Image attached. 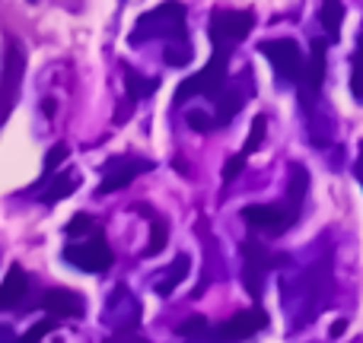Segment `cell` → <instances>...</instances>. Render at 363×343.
<instances>
[{
  "mask_svg": "<svg viewBox=\"0 0 363 343\" xmlns=\"http://www.w3.org/2000/svg\"><path fill=\"white\" fill-rule=\"evenodd\" d=\"M226 64H230V51H226V45H213V57L207 61V67L201 70V74H194L191 80H185L182 86L176 89V102H188L191 95H207V99H213V95L223 89L226 83Z\"/></svg>",
  "mask_w": 363,
  "mask_h": 343,
  "instance_id": "cell-1",
  "label": "cell"
},
{
  "mask_svg": "<svg viewBox=\"0 0 363 343\" xmlns=\"http://www.w3.org/2000/svg\"><path fill=\"white\" fill-rule=\"evenodd\" d=\"M239 251H242V257H245V286H249V293L255 296H262V277L268 274L271 267H277V264H284L287 257L284 255H268V248H262L258 242H242L239 245Z\"/></svg>",
  "mask_w": 363,
  "mask_h": 343,
  "instance_id": "cell-6",
  "label": "cell"
},
{
  "mask_svg": "<svg viewBox=\"0 0 363 343\" xmlns=\"http://www.w3.org/2000/svg\"><path fill=\"white\" fill-rule=\"evenodd\" d=\"M188 267H191V261H188V255H179L176 261H172V267H169V277H166V280H160L157 286H153V289H157V296H169L172 289H176L179 283L188 277Z\"/></svg>",
  "mask_w": 363,
  "mask_h": 343,
  "instance_id": "cell-15",
  "label": "cell"
},
{
  "mask_svg": "<svg viewBox=\"0 0 363 343\" xmlns=\"http://www.w3.org/2000/svg\"><path fill=\"white\" fill-rule=\"evenodd\" d=\"M245 163H249V159H245V156H233L230 163L223 165V181H233V178H239V172L245 169Z\"/></svg>",
  "mask_w": 363,
  "mask_h": 343,
  "instance_id": "cell-28",
  "label": "cell"
},
{
  "mask_svg": "<svg viewBox=\"0 0 363 343\" xmlns=\"http://www.w3.org/2000/svg\"><path fill=\"white\" fill-rule=\"evenodd\" d=\"M213 102H217V118H213V127H223L233 121V115L242 108L245 95L239 93V89H220L217 95H213Z\"/></svg>",
  "mask_w": 363,
  "mask_h": 343,
  "instance_id": "cell-13",
  "label": "cell"
},
{
  "mask_svg": "<svg viewBox=\"0 0 363 343\" xmlns=\"http://www.w3.org/2000/svg\"><path fill=\"white\" fill-rule=\"evenodd\" d=\"M26 293H29V277H26V270L19 264H13L6 280L0 283V312L19 306V299H26Z\"/></svg>",
  "mask_w": 363,
  "mask_h": 343,
  "instance_id": "cell-12",
  "label": "cell"
},
{
  "mask_svg": "<svg viewBox=\"0 0 363 343\" xmlns=\"http://www.w3.org/2000/svg\"><path fill=\"white\" fill-rule=\"evenodd\" d=\"M264 327H268V315H264L262 308H249V312H239V315H233V318H226L217 331H211L207 343H239V340L255 337Z\"/></svg>",
  "mask_w": 363,
  "mask_h": 343,
  "instance_id": "cell-3",
  "label": "cell"
},
{
  "mask_svg": "<svg viewBox=\"0 0 363 343\" xmlns=\"http://www.w3.org/2000/svg\"><path fill=\"white\" fill-rule=\"evenodd\" d=\"M309 187V175L303 165H290V187H287V200H290V213H300V204H303V194Z\"/></svg>",
  "mask_w": 363,
  "mask_h": 343,
  "instance_id": "cell-14",
  "label": "cell"
},
{
  "mask_svg": "<svg viewBox=\"0 0 363 343\" xmlns=\"http://www.w3.org/2000/svg\"><path fill=\"white\" fill-rule=\"evenodd\" d=\"M93 223H96L93 216H86V213H77V216L67 223V236H83V232H93L96 229Z\"/></svg>",
  "mask_w": 363,
  "mask_h": 343,
  "instance_id": "cell-25",
  "label": "cell"
},
{
  "mask_svg": "<svg viewBox=\"0 0 363 343\" xmlns=\"http://www.w3.org/2000/svg\"><path fill=\"white\" fill-rule=\"evenodd\" d=\"M351 67H354V74H351V93H354V99L363 105V42L357 45V51H354Z\"/></svg>",
  "mask_w": 363,
  "mask_h": 343,
  "instance_id": "cell-21",
  "label": "cell"
},
{
  "mask_svg": "<svg viewBox=\"0 0 363 343\" xmlns=\"http://www.w3.org/2000/svg\"><path fill=\"white\" fill-rule=\"evenodd\" d=\"M55 327H57V321H55V318H45V321H38V325H32V327H29V334H26V337L19 340V343H42L45 334H51Z\"/></svg>",
  "mask_w": 363,
  "mask_h": 343,
  "instance_id": "cell-23",
  "label": "cell"
},
{
  "mask_svg": "<svg viewBox=\"0 0 363 343\" xmlns=\"http://www.w3.org/2000/svg\"><path fill=\"white\" fill-rule=\"evenodd\" d=\"M319 19H322V25H325V32H328V38H338V32H341V19H345V6L341 4H335V0H328V4H322V10H319Z\"/></svg>",
  "mask_w": 363,
  "mask_h": 343,
  "instance_id": "cell-16",
  "label": "cell"
},
{
  "mask_svg": "<svg viewBox=\"0 0 363 343\" xmlns=\"http://www.w3.org/2000/svg\"><path fill=\"white\" fill-rule=\"evenodd\" d=\"M264 124H268V118H264V115H258V118L252 121L249 140H245V146H242V153H239V156H245V159H249L252 153L258 150V144H262V137H264Z\"/></svg>",
  "mask_w": 363,
  "mask_h": 343,
  "instance_id": "cell-22",
  "label": "cell"
},
{
  "mask_svg": "<svg viewBox=\"0 0 363 343\" xmlns=\"http://www.w3.org/2000/svg\"><path fill=\"white\" fill-rule=\"evenodd\" d=\"M255 25V16L249 10H213L211 16V35L217 45L223 42H242Z\"/></svg>",
  "mask_w": 363,
  "mask_h": 343,
  "instance_id": "cell-7",
  "label": "cell"
},
{
  "mask_svg": "<svg viewBox=\"0 0 363 343\" xmlns=\"http://www.w3.org/2000/svg\"><path fill=\"white\" fill-rule=\"evenodd\" d=\"M345 331H347V321H335L332 325V337H341Z\"/></svg>",
  "mask_w": 363,
  "mask_h": 343,
  "instance_id": "cell-29",
  "label": "cell"
},
{
  "mask_svg": "<svg viewBox=\"0 0 363 343\" xmlns=\"http://www.w3.org/2000/svg\"><path fill=\"white\" fill-rule=\"evenodd\" d=\"M106 343H147V340H140V334L134 331V325H125L115 337H108Z\"/></svg>",
  "mask_w": 363,
  "mask_h": 343,
  "instance_id": "cell-27",
  "label": "cell"
},
{
  "mask_svg": "<svg viewBox=\"0 0 363 343\" xmlns=\"http://www.w3.org/2000/svg\"><path fill=\"white\" fill-rule=\"evenodd\" d=\"M258 51L274 64L281 80H300L303 76V51L294 38H271V42L258 45Z\"/></svg>",
  "mask_w": 363,
  "mask_h": 343,
  "instance_id": "cell-4",
  "label": "cell"
},
{
  "mask_svg": "<svg viewBox=\"0 0 363 343\" xmlns=\"http://www.w3.org/2000/svg\"><path fill=\"white\" fill-rule=\"evenodd\" d=\"M242 219L252 226V229H262L268 236H281L290 226L296 223V216L290 210H281V207H268V204H252L242 210Z\"/></svg>",
  "mask_w": 363,
  "mask_h": 343,
  "instance_id": "cell-9",
  "label": "cell"
},
{
  "mask_svg": "<svg viewBox=\"0 0 363 343\" xmlns=\"http://www.w3.org/2000/svg\"><path fill=\"white\" fill-rule=\"evenodd\" d=\"M325 48L328 42L325 38H313V51H309V61H303V89L306 95L319 93L322 83H325Z\"/></svg>",
  "mask_w": 363,
  "mask_h": 343,
  "instance_id": "cell-11",
  "label": "cell"
},
{
  "mask_svg": "<svg viewBox=\"0 0 363 343\" xmlns=\"http://www.w3.org/2000/svg\"><path fill=\"white\" fill-rule=\"evenodd\" d=\"M64 261L74 264V267H80V270H89V274H102V270L112 267L115 255H112V248H108L106 238L96 232L93 238H86V242L64 248Z\"/></svg>",
  "mask_w": 363,
  "mask_h": 343,
  "instance_id": "cell-2",
  "label": "cell"
},
{
  "mask_svg": "<svg viewBox=\"0 0 363 343\" xmlns=\"http://www.w3.org/2000/svg\"><path fill=\"white\" fill-rule=\"evenodd\" d=\"M23 67L26 57L23 51L16 48V42L6 45V61H4V74H0V124L6 121V115L13 112L19 95V83H23Z\"/></svg>",
  "mask_w": 363,
  "mask_h": 343,
  "instance_id": "cell-5",
  "label": "cell"
},
{
  "mask_svg": "<svg viewBox=\"0 0 363 343\" xmlns=\"http://www.w3.org/2000/svg\"><path fill=\"white\" fill-rule=\"evenodd\" d=\"M77 185H80V175H74V172H70L67 178H64V175H61V178H57L55 185H51L48 191H45V197H42V200H45V204H48V207H51V204H57V200H61V197H67V194H74V191H77Z\"/></svg>",
  "mask_w": 363,
  "mask_h": 343,
  "instance_id": "cell-18",
  "label": "cell"
},
{
  "mask_svg": "<svg viewBox=\"0 0 363 343\" xmlns=\"http://www.w3.org/2000/svg\"><path fill=\"white\" fill-rule=\"evenodd\" d=\"M153 169V163H147V159H134V156H118V159H112V163L102 169V185H99V191L96 194H112V191H121V187H128L138 175H144V172H150Z\"/></svg>",
  "mask_w": 363,
  "mask_h": 343,
  "instance_id": "cell-8",
  "label": "cell"
},
{
  "mask_svg": "<svg viewBox=\"0 0 363 343\" xmlns=\"http://www.w3.org/2000/svg\"><path fill=\"white\" fill-rule=\"evenodd\" d=\"M166 242H169V226H166L160 216H153V219H150V242H147V251H144V255H147V257L160 255V251L166 248Z\"/></svg>",
  "mask_w": 363,
  "mask_h": 343,
  "instance_id": "cell-19",
  "label": "cell"
},
{
  "mask_svg": "<svg viewBox=\"0 0 363 343\" xmlns=\"http://www.w3.org/2000/svg\"><path fill=\"white\" fill-rule=\"evenodd\" d=\"M125 80H128V95H131V102L147 99V95L157 89V80H144V76H138L134 70H125Z\"/></svg>",
  "mask_w": 363,
  "mask_h": 343,
  "instance_id": "cell-20",
  "label": "cell"
},
{
  "mask_svg": "<svg viewBox=\"0 0 363 343\" xmlns=\"http://www.w3.org/2000/svg\"><path fill=\"white\" fill-rule=\"evenodd\" d=\"M185 121H188V127H191V131H198V134L213 131V118H207L204 112H188Z\"/></svg>",
  "mask_w": 363,
  "mask_h": 343,
  "instance_id": "cell-26",
  "label": "cell"
},
{
  "mask_svg": "<svg viewBox=\"0 0 363 343\" xmlns=\"http://www.w3.org/2000/svg\"><path fill=\"white\" fill-rule=\"evenodd\" d=\"M42 308H48L51 318H80L83 315V296L74 293V289H48L42 296Z\"/></svg>",
  "mask_w": 363,
  "mask_h": 343,
  "instance_id": "cell-10",
  "label": "cell"
},
{
  "mask_svg": "<svg viewBox=\"0 0 363 343\" xmlns=\"http://www.w3.org/2000/svg\"><path fill=\"white\" fill-rule=\"evenodd\" d=\"M176 331L182 334V337L194 340V343H207V337H211V325H207V318H201V315H191V318H185L176 327Z\"/></svg>",
  "mask_w": 363,
  "mask_h": 343,
  "instance_id": "cell-17",
  "label": "cell"
},
{
  "mask_svg": "<svg viewBox=\"0 0 363 343\" xmlns=\"http://www.w3.org/2000/svg\"><path fill=\"white\" fill-rule=\"evenodd\" d=\"M67 156H70V150H67V146H64V144L51 146V153H48V156H45V178H48V175H55V169H57V165H61Z\"/></svg>",
  "mask_w": 363,
  "mask_h": 343,
  "instance_id": "cell-24",
  "label": "cell"
}]
</instances>
